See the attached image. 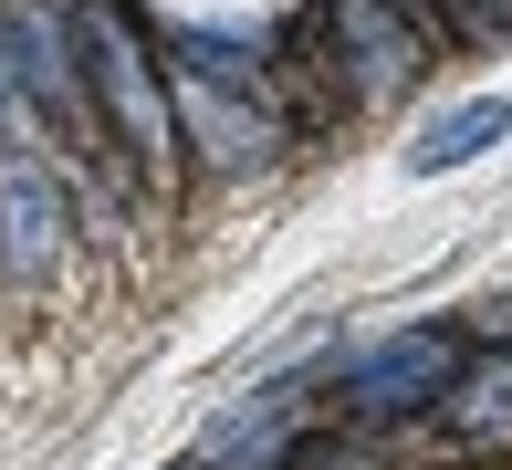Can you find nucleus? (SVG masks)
<instances>
[{"instance_id": "nucleus-1", "label": "nucleus", "mask_w": 512, "mask_h": 470, "mask_svg": "<svg viewBox=\"0 0 512 470\" xmlns=\"http://www.w3.org/2000/svg\"><path fill=\"white\" fill-rule=\"evenodd\" d=\"M84 42H95V84H105V105L126 115V136H136L147 157H168V94H157L136 32L115 21V0H84Z\"/></svg>"}, {"instance_id": "nucleus-2", "label": "nucleus", "mask_w": 512, "mask_h": 470, "mask_svg": "<svg viewBox=\"0 0 512 470\" xmlns=\"http://www.w3.org/2000/svg\"><path fill=\"white\" fill-rule=\"evenodd\" d=\"M53 251H63V188L21 147H0V272L32 282V272H53Z\"/></svg>"}, {"instance_id": "nucleus-3", "label": "nucleus", "mask_w": 512, "mask_h": 470, "mask_svg": "<svg viewBox=\"0 0 512 470\" xmlns=\"http://www.w3.org/2000/svg\"><path fill=\"white\" fill-rule=\"evenodd\" d=\"M450 376H460V335H398V345H377V356L345 376V408L398 418V408H418V397H439Z\"/></svg>"}, {"instance_id": "nucleus-4", "label": "nucleus", "mask_w": 512, "mask_h": 470, "mask_svg": "<svg viewBox=\"0 0 512 470\" xmlns=\"http://www.w3.org/2000/svg\"><path fill=\"white\" fill-rule=\"evenodd\" d=\"M502 136H512V94H471V105H450V115L418 126L408 168H418V178H450V168H471L481 147H502Z\"/></svg>"}, {"instance_id": "nucleus-5", "label": "nucleus", "mask_w": 512, "mask_h": 470, "mask_svg": "<svg viewBox=\"0 0 512 470\" xmlns=\"http://www.w3.org/2000/svg\"><path fill=\"white\" fill-rule=\"evenodd\" d=\"M283 450H293V397H262V408L209 429V470H272Z\"/></svg>"}, {"instance_id": "nucleus-6", "label": "nucleus", "mask_w": 512, "mask_h": 470, "mask_svg": "<svg viewBox=\"0 0 512 470\" xmlns=\"http://www.w3.org/2000/svg\"><path fill=\"white\" fill-rule=\"evenodd\" d=\"M0 115H11V42H0Z\"/></svg>"}]
</instances>
